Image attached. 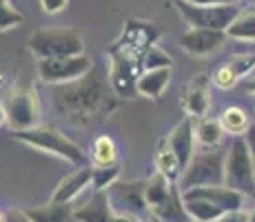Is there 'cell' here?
<instances>
[{
  "instance_id": "10",
  "label": "cell",
  "mask_w": 255,
  "mask_h": 222,
  "mask_svg": "<svg viewBox=\"0 0 255 222\" xmlns=\"http://www.w3.org/2000/svg\"><path fill=\"white\" fill-rule=\"evenodd\" d=\"M227 31L220 29H204V27H191L186 33H182L180 44L186 53L193 56H209V53L218 51L224 42H227Z\"/></svg>"
},
{
  "instance_id": "30",
  "label": "cell",
  "mask_w": 255,
  "mask_h": 222,
  "mask_svg": "<svg viewBox=\"0 0 255 222\" xmlns=\"http://www.w3.org/2000/svg\"><path fill=\"white\" fill-rule=\"evenodd\" d=\"M213 82H215V87H220V89H231L240 82V78L235 76V71L229 67V62H224V65L213 73Z\"/></svg>"
},
{
  "instance_id": "14",
  "label": "cell",
  "mask_w": 255,
  "mask_h": 222,
  "mask_svg": "<svg viewBox=\"0 0 255 222\" xmlns=\"http://www.w3.org/2000/svg\"><path fill=\"white\" fill-rule=\"evenodd\" d=\"M211 107V91H209V78L207 76H195L191 87L186 89L184 100H182V109L189 113L193 120L204 118L209 113Z\"/></svg>"
},
{
  "instance_id": "28",
  "label": "cell",
  "mask_w": 255,
  "mask_h": 222,
  "mask_svg": "<svg viewBox=\"0 0 255 222\" xmlns=\"http://www.w3.org/2000/svg\"><path fill=\"white\" fill-rule=\"evenodd\" d=\"M22 13L11 4V0H0V31H9L22 24Z\"/></svg>"
},
{
  "instance_id": "7",
  "label": "cell",
  "mask_w": 255,
  "mask_h": 222,
  "mask_svg": "<svg viewBox=\"0 0 255 222\" xmlns=\"http://www.w3.org/2000/svg\"><path fill=\"white\" fill-rule=\"evenodd\" d=\"M91 58L87 53H76V56L65 58H42L38 62V76L47 85H67V82H78L91 71Z\"/></svg>"
},
{
  "instance_id": "24",
  "label": "cell",
  "mask_w": 255,
  "mask_h": 222,
  "mask_svg": "<svg viewBox=\"0 0 255 222\" xmlns=\"http://www.w3.org/2000/svg\"><path fill=\"white\" fill-rule=\"evenodd\" d=\"M220 122H222V129L229 133V136H244L247 129L251 127V120H249V113L242 109V107H227L222 113H220Z\"/></svg>"
},
{
  "instance_id": "40",
  "label": "cell",
  "mask_w": 255,
  "mask_h": 222,
  "mask_svg": "<svg viewBox=\"0 0 255 222\" xmlns=\"http://www.w3.org/2000/svg\"><path fill=\"white\" fill-rule=\"evenodd\" d=\"M240 2H244V4H253L255 0H240Z\"/></svg>"
},
{
  "instance_id": "33",
  "label": "cell",
  "mask_w": 255,
  "mask_h": 222,
  "mask_svg": "<svg viewBox=\"0 0 255 222\" xmlns=\"http://www.w3.org/2000/svg\"><path fill=\"white\" fill-rule=\"evenodd\" d=\"M213 222H247V211L240 209V211H227V214H222L218 220Z\"/></svg>"
},
{
  "instance_id": "22",
  "label": "cell",
  "mask_w": 255,
  "mask_h": 222,
  "mask_svg": "<svg viewBox=\"0 0 255 222\" xmlns=\"http://www.w3.org/2000/svg\"><path fill=\"white\" fill-rule=\"evenodd\" d=\"M29 216L33 218V222H71L73 209L71 202H49L40 209H31Z\"/></svg>"
},
{
  "instance_id": "34",
  "label": "cell",
  "mask_w": 255,
  "mask_h": 222,
  "mask_svg": "<svg viewBox=\"0 0 255 222\" xmlns=\"http://www.w3.org/2000/svg\"><path fill=\"white\" fill-rule=\"evenodd\" d=\"M244 140H247L249 151H251L253 162H255V125H251V127H249V129H247V133H244Z\"/></svg>"
},
{
  "instance_id": "32",
  "label": "cell",
  "mask_w": 255,
  "mask_h": 222,
  "mask_svg": "<svg viewBox=\"0 0 255 222\" xmlns=\"http://www.w3.org/2000/svg\"><path fill=\"white\" fill-rule=\"evenodd\" d=\"M2 222H33V218L29 216V211L22 209H7L4 211V220Z\"/></svg>"
},
{
  "instance_id": "26",
  "label": "cell",
  "mask_w": 255,
  "mask_h": 222,
  "mask_svg": "<svg viewBox=\"0 0 255 222\" xmlns=\"http://www.w3.org/2000/svg\"><path fill=\"white\" fill-rule=\"evenodd\" d=\"M91 160L93 165H111L118 162V147L109 136H98L91 145Z\"/></svg>"
},
{
  "instance_id": "3",
  "label": "cell",
  "mask_w": 255,
  "mask_h": 222,
  "mask_svg": "<svg viewBox=\"0 0 255 222\" xmlns=\"http://www.w3.org/2000/svg\"><path fill=\"white\" fill-rule=\"evenodd\" d=\"M224 185L255 198V162L244 136H235L224 154Z\"/></svg>"
},
{
  "instance_id": "11",
  "label": "cell",
  "mask_w": 255,
  "mask_h": 222,
  "mask_svg": "<svg viewBox=\"0 0 255 222\" xmlns=\"http://www.w3.org/2000/svg\"><path fill=\"white\" fill-rule=\"evenodd\" d=\"M182 196L186 198H204L213 205H218L222 211H240L244 209V200L247 196L240 191L231 189L227 185H211V187H195V189L184 191Z\"/></svg>"
},
{
  "instance_id": "16",
  "label": "cell",
  "mask_w": 255,
  "mask_h": 222,
  "mask_svg": "<svg viewBox=\"0 0 255 222\" xmlns=\"http://www.w3.org/2000/svg\"><path fill=\"white\" fill-rule=\"evenodd\" d=\"M171 82V67H162V69H142V73L135 80V93L155 100L164 93V89Z\"/></svg>"
},
{
  "instance_id": "4",
  "label": "cell",
  "mask_w": 255,
  "mask_h": 222,
  "mask_svg": "<svg viewBox=\"0 0 255 222\" xmlns=\"http://www.w3.org/2000/svg\"><path fill=\"white\" fill-rule=\"evenodd\" d=\"M211 185H224V154L218 151V147L193 154L178 178V189L182 194L195 187Z\"/></svg>"
},
{
  "instance_id": "36",
  "label": "cell",
  "mask_w": 255,
  "mask_h": 222,
  "mask_svg": "<svg viewBox=\"0 0 255 222\" xmlns=\"http://www.w3.org/2000/svg\"><path fill=\"white\" fill-rule=\"evenodd\" d=\"M186 2L204 4V7H209V4H231V2H240V0H186Z\"/></svg>"
},
{
  "instance_id": "8",
  "label": "cell",
  "mask_w": 255,
  "mask_h": 222,
  "mask_svg": "<svg viewBox=\"0 0 255 222\" xmlns=\"http://www.w3.org/2000/svg\"><path fill=\"white\" fill-rule=\"evenodd\" d=\"M107 198L116 214H133V216H151L149 205L144 198V182L142 180H116L114 185L107 189Z\"/></svg>"
},
{
  "instance_id": "27",
  "label": "cell",
  "mask_w": 255,
  "mask_h": 222,
  "mask_svg": "<svg viewBox=\"0 0 255 222\" xmlns=\"http://www.w3.org/2000/svg\"><path fill=\"white\" fill-rule=\"evenodd\" d=\"M171 56L164 51V49H160L158 44H151L149 49L144 51V56H142L140 65L142 69H162V67H171Z\"/></svg>"
},
{
  "instance_id": "35",
  "label": "cell",
  "mask_w": 255,
  "mask_h": 222,
  "mask_svg": "<svg viewBox=\"0 0 255 222\" xmlns=\"http://www.w3.org/2000/svg\"><path fill=\"white\" fill-rule=\"evenodd\" d=\"M114 222H144V220L133 214H116L114 211Z\"/></svg>"
},
{
  "instance_id": "38",
  "label": "cell",
  "mask_w": 255,
  "mask_h": 222,
  "mask_svg": "<svg viewBox=\"0 0 255 222\" xmlns=\"http://www.w3.org/2000/svg\"><path fill=\"white\" fill-rule=\"evenodd\" d=\"M247 222H255V207L251 211H247Z\"/></svg>"
},
{
  "instance_id": "41",
  "label": "cell",
  "mask_w": 255,
  "mask_h": 222,
  "mask_svg": "<svg viewBox=\"0 0 255 222\" xmlns=\"http://www.w3.org/2000/svg\"><path fill=\"white\" fill-rule=\"evenodd\" d=\"M2 220H4V211L0 209V222H2Z\"/></svg>"
},
{
  "instance_id": "20",
  "label": "cell",
  "mask_w": 255,
  "mask_h": 222,
  "mask_svg": "<svg viewBox=\"0 0 255 222\" xmlns=\"http://www.w3.org/2000/svg\"><path fill=\"white\" fill-rule=\"evenodd\" d=\"M175 187H178V182L169 180V178L162 176L160 171H155L149 180H144V198H146V205H149V214H151V209L162 205V202L173 194Z\"/></svg>"
},
{
  "instance_id": "9",
  "label": "cell",
  "mask_w": 255,
  "mask_h": 222,
  "mask_svg": "<svg viewBox=\"0 0 255 222\" xmlns=\"http://www.w3.org/2000/svg\"><path fill=\"white\" fill-rule=\"evenodd\" d=\"M109 58H111V85H114V91L120 98H131L135 93V80L140 76L135 71L138 58L127 56V53L118 51L116 47L109 51Z\"/></svg>"
},
{
  "instance_id": "2",
  "label": "cell",
  "mask_w": 255,
  "mask_h": 222,
  "mask_svg": "<svg viewBox=\"0 0 255 222\" xmlns=\"http://www.w3.org/2000/svg\"><path fill=\"white\" fill-rule=\"evenodd\" d=\"M27 47L38 60L85 53V40H82V36L73 27L38 29L36 33H31Z\"/></svg>"
},
{
  "instance_id": "37",
  "label": "cell",
  "mask_w": 255,
  "mask_h": 222,
  "mask_svg": "<svg viewBox=\"0 0 255 222\" xmlns=\"http://www.w3.org/2000/svg\"><path fill=\"white\" fill-rule=\"evenodd\" d=\"M247 91L251 93V96H255V73H251V76H249V80H247Z\"/></svg>"
},
{
  "instance_id": "12",
  "label": "cell",
  "mask_w": 255,
  "mask_h": 222,
  "mask_svg": "<svg viewBox=\"0 0 255 222\" xmlns=\"http://www.w3.org/2000/svg\"><path fill=\"white\" fill-rule=\"evenodd\" d=\"M166 142H169V147L173 149V154L178 156L180 165H182V169L186 167V162L191 160V156L195 154V120L193 118H184L182 122H178V125L171 129V133L166 136Z\"/></svg>"
},
{
  "instance_id": "13",
  "label": "cell",
  "mask_w": 255,
  "mask_h": 222,
  "mask_svg": "<svg viewBox=\"0 0 255 222\" xmlns=\"http://www.w3.org/2000/svg\"><path fill=\"white\" fill-rule=\"evenodd\" d=\"M87 187H91V167L82 165L58 182L49 202H73Z\"/></svg>"
},
{
  "instance_id": "29",
  "label": "cell",
  "mask_w": 255,
  "mask_h": 222,
  "mask_svg": "<svg viewBox=\"0 0 255 222\" xmlns=\"http://www.w3.org/2000/svg\"><path fill=\"white\" fill-rule=\"evenodd\" d=\"M229 67L235 71V76L242 80V78H249L255 71V51L251 53H240V56H233L229 60Z\"/></svg>"
},
{
  "instance_id": "1",
  "label": "cell",
  "mask_w": 255,
  "mask_h": 222,
  "mask_svg": "<svg viewBox=\"0 0 255 222\" xmlns=\"http://www.w3.org/2000/svg\"><path fill=\"white\" fill-rule=\"evenodd\" d=\"M11 136L16 140L24 142L27 147H33L38 151H47L51 156L62 158V160H67L73 167H82L87 162V156L80 149V145H76L69 136H65L53 125H36L31 129L13 131Z\"/></svg>"
},
{
  "instance_id": "23",
  "label": "cell",
  "mask_w": 255,
  "mask_h": 222,
  "mask_svg": "<svg viewBox=\"0 0 255 222\" xmlns=\"http://www.w3.org/2000/svg\"><path fill=\"white\" fill-rule=\"evenodd\" d=\"M155 169H158L162 176L169 178V180H173V182H178L180 174H182V165H180L178 156L173 154V149L169 147L166 138L160 142L158 154H155Z\"/></svg>"
},
{
  "instance_id": "42",
  "label": "cell",
  "mask_w": 255,
  "mask_h": 222,
  "mask_svg": "<svg viewBox=\"0 0 255 222\" xmlns=\"http://www.w3.org/2000/svg\"><path fill=\"white\" fill-rule=\"evenodd\" d=\"M151 222H160V220H158V218H153V216H151Z\"/></svg>"
},
{
  "instance_id": "25",
  "label": "cell",
  "mask_w": 255,
  "mask_h": 222,
  "mask_svg": "<svg viewBox=\"0 0 255 222\" xmlns=\"http://www.w3.org/2000/svg\"><path fill=\"white\" fill-rule=\"evenodd\" d=\"M120 162L111 165H93L91 167V187L93 191H107L120 178Z\"/></svg>"
},
{
  "instance_id": "31",
  "label": "cell",
  "mask_w": 255,
  "mask_h": 222,
  "mask_svg": "<svg viewBox=\"0 0 255 222\" xmlns=\"http://www.w3.org/2000/svg\"><path fill=\"white\" fill-rule=\"evenodd\" d=\"M67 2H69V0H40V7L45 13L53 16V13H60L62 9L67 7Z\"/></svg>"
},
{
  "instance_id": "5",
  "label": "cell",
  "mask_w": 255,
  "mask_h": 222,
  "mask_svg": "<svg viewBox=\"0 0 255 222\" xmlns=\"http://www.w3.org/2000/svg\"><path fill=\"white\" fill-rule=\"evenodd\" d=\"M180 16L189 27H204V29H220L227 31V27L233 22V18L240 13L244 2H231V4H193L186 0H175Z\"/></svg>"
},
{
  "instance_id": "17",
  "label": "cell",
  "mask_w": 255,
  "mask_h": 222,
  "mask_svg": "<svg viewBox=\"0 0 255 222\" xmlns=\"http://www.w3.org/2000/svg\"><path fill=\"white\" fill-rule=\"evenodd\" d=\"M227 36L238 42H255V2L240 9V13L227 27Z\"/></svg>"
},
{
  "instance_id": "43",
  "label": "cell",
  "mask_w": 255,
  "mask_h": 222,
  "mask_svg": "<svg viewBox=\"0 0 255 222\" xmlns=\"http://www.w3.org/2000/svg\"><path fill=\"white\" fill-rule=\"evenodd\" d=\"M189 222H195V220H189Z\"/></svg>"
},
{
  "instance_id": "39",
  "label": "cell",
  "mask_w": 255,
  "mask_h": 222,
  "mask_svg": "<svg viewBox=\"0 0 255 222\" xmlns=\"http://www.w3.org/2000/svg\"><path fill=\"white\" fill-rule=\"evenodd\" d=\"M7 122V118H4V109H2V105H0V127Z\"/></svg>"
},
{
  "instance_id": "19",
  "label": "cell",
  "mask_w": 255,
  "mask_h": 222,
  "mask_svg": "<svg viewBox=\"0 0 255 222\" xmlns=\"http://www.w3.org/2000/svg\"><path fill=\"white\" fill-rule=\"evenodd\" d=\"M151 216L158 218L160 222H189V214L184 209V198H182V191L175 187L173 194L166 198L162 205H158L155 209H151Z\"/></svg>"
},
{
  "instance_id": "21",
  "label": "cell",
  "mask_w": 255,
  "mask_h": 222,
  "mask_svg": "<svg viewBox=\"0 0 255 222\" xmlns=\"http://www.w3.org/2000/svg\"><path fill=\"white\" fill-rule=\"evenodd\" d=\"M182 198H184L186 214H189V218L195 220V222H213L222 214H227V211H222L218 205H213V202H209L204 198H186V196H182Z\"/></svg>"
},
{
  "instance_id": "18",
  "label": "cell",
  "mask_w": 255,
  "mask_h": 222,
  "mask_svg": "<svg viewBox=\"0 0 255 222\" xmlns=\"http://www.w3.org/2000/svg\"><path fill=\"white\" fill-rule=\"evenodd\" d=\"M227 136V131L222 129L220 118H198L195 120V142L204 149H215L222 145V138Z\"/></svg>"
},
{
  "instance_id": "15",
  "label": "cell",
  "mask_w": 255,
  "mask_h": 222,
  "mask_svg": "<svg viewBox=\"0 0 255 222\" xmlns=\"http://www.w3.org/2000/svg\"><path fill=\"white\" fill-rule=\"evenodd\" d=\"M76 222H114V209L109 205L107 191H96L91 198L85 200V205L73 209Z\"/></svg>"
},
{
  "instance_id": "6",
  "label": "cell",
  "mask_w": 255,
  "mask_h": 222,
  "mask_svg": "<svg viewBox=\"0 0 255 222\" xmlns=\"http://www.w3.org/2000/svg\"><path fill=\"white\" fill-rule=\"evenodd\" d=\"M2 109L7 125L11 131L31 129V127L40 125V107H38V96L31 87H16L7 93L2 100Z\"/></svg>"
}]
</instances>
